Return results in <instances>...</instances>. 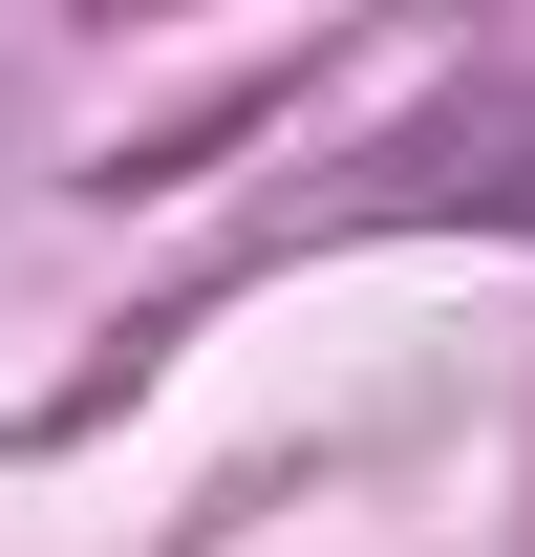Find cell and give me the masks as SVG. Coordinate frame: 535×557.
Here are the masks:
<instances>
[{
    "label": "cell",
    "mask_w": 535,
    "mask_h": 557,
    "mask_svg": "<svg viewBox=\"0 0 535 557\" xmlns=\"http://www.w3.org/2000/svg\"><path fill=\"white\" fill-rule=\"evenodd\" d=\"M343 214H493V236H535V86H450V108H407V129L364 150Z\"/></svg>",
    "instance_id": "cell-1"
}]
</instances>
